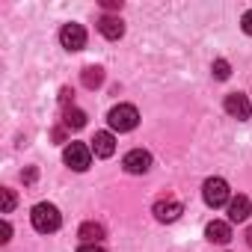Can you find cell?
<instances>
[{"label":"cell","instance_id":"6da1fadb","mask_svg":"<svg viewBox=\"0 0 252 252\" xmlns=\"http://www.w3.org/2000/svg\"><path fill=\"white\" fill-rule=\"evenodd\" d=\"M30 220H33V228L42 231V234H51V231H57V228L63 225V217H60L57 205H51V202H39V205L33 208Z\"/></svg>","mask_w":252,"mask_h":252},{"label":"cell","instance_id":"7a4b0ae2","mask_svg":"<svg viewBox=\"0 0 252 252\" xmlns=\"http://www.w3.org/2000/svg\"><path fill=\"white\" fill-rule=\"evenodd\" d=\"M107 122H110V128H113V131L125 134V131H134L137 125H140V113H137L134 104H119V107L110 110Z\"/></svg>","mask_w":252,"mask_h":252},{"label":"cell","instance_id":"3957f363","mask_svg":"<svg viewBox=\"0 0 252 252\" xmlns=\"http://www.w3.org/2000/svg\"><path fill=\"white\" fill-rule=\"evenodd\" d=\"M63 160H65L68 169L83 172V169H89V163H92V146H86V143H68L65 152H63Z\"/></svg>","mask_w":252,"mask_h":252},{"label":"cell","instance_id":"277c9868","mask_svg":"<svg viewBox=\"0 0 252 252\" xmlns=\"http://www.w3.org/2000/svg\"><path fill=\"white\" fill-rule=\"evenodd\" d=\"M202 196L211 208H222L225 202H231V193H228V184L225 178H208L205 187H202Z\"/></svg>","mask_w":252,"mask_h":252},{"label":"cell","instance_id":"5b68a950","mask_svg":"<svg viewBox=\"0 0 252 252\" xmlns=\"http://www.w3.org/2000/svg\"><path fill=\"white\" fill-rule=\"evenodd\" d=\"M122 166H125V172H131V175H143V172L152 169V155L146 149H131L128 155H125Z\"/></svg>","mask_w":252,"mask_h":252},{"label":"cell","instance_id":"8992f818","mask_svg":"<svg viewBox=\"0 0 252 252\" xmlns=\"http://www.w3.org/2000/svg\"><path fill=\"white\" fill-rule=\"evenodd\" d=\"M60 42L65 51H80V48H86V30L80 24H65L60 30Z\"/></svg>","mask_w":252,"mask_h":252},{"label":"cell","instance_id":"52a82bcc","mask_svg":"<svg viewBox=\"0 0 252 252\" xmlns=\"http://www.w3.org/2000/svg\"><path fill=\"white\" fill-rule=\"evenodd\" d=\"M225 113H228L231 119H237V122H246L249 113H252L249 98H246L243 92H231V95H225Z\"/></svg>","mask_w":252,"mask_h":252},{"label":"cell","instance_id":"ba28073f","mask_svg":"<svg viewBox=\"0 0 252 252\" xmlns=\"http://www.w3.org/2000/svg\"><path fill=\"white\" fill-rule=\"evenodd\" d=\"M181 202L178 199H172V196H166V199H158L155 202V217L160 220V222H175L178 217H181Z\"/></svg>","mask_w":252,"mask_h":252},{"label":"cell","instance_id":"9c48e42d","mask_svg":"<svg viewBox=\"0 0 252 252\" xmlns=\"http://www.w3.org/2000/svg\"><path fill=\"white\" fill-rule=\"evenodd\" d=\"M98 30H101V36L110 39V42H116V39L125 36V24H122V18H113V15H104V18L98 21Z\"/></svg>","mask_w":252,"mask_h":252},{"label":"cell","instance_id":"30bf717a","mask_svg":"<svg viewBox=\"0 0 252 252\" xmlns=\"http://www.w3.org/2000/svg\"><path fill=\"white\" fill-rule=\"evenodd\" d=\"M249 214H252V202L246 196H234L228 202V220L231 222H243V220H249Z\"/></svg>","mask_w":252,"mask_h":252},{"label":"cell","instance_id":"8fae6325","mask_svg":"<svg viewBox=\"0 0 252 252\" xmlns=\"http://www.w3.org/2000/svg\"><path fill=\"white\" fill-rule=\"evenodd\" d=\"M205 237H208L211 243H228V240H231V225L222 222V220H214V222H208Z\"/></svg>","mask_w":252,"mask_h":252},{"label":"cell","instance_id":"7c38bea8","mask_svg":"<svg viewBox=\"0 0 252 252\" xmlns=\"http://www.w3.org/2000/svg\"><path fill=\"white\" fill-rule=\"evenodd\" d=\"M113 152H116V140H113V134L98 131L95 140H92V155H98V158H110Z\"/></svg>","mask_w":252,"mask_h":252},{"label":"cell","instance_id":"4fadbf2b","mask_svg":"<svg viewBox=\"0 0 252 252\" xmlns=\"http://www.w3.org/2000/svg\"><path fill=\"white\" fill-rule=\"evenodd\" d=\"M77 234L83 237V243H98V240L104 237V225H101V222H83Z\"/></svg>","mask_w":252,"mask_h":252},{"label":"cell","instance_id":"5bb4252c","mask_svg":"<svg viewBox=\"0 0 252 252\" xmlns=\"http://www.w3.org/2000/svg\"><path fill=\"white\" fill-rule=\"evenodd\" d=\"M101 83H104V68H101V65H86V68H83V86L95 89V86H101Z\"/></svg>","mask_w":252,"mask_h":252},{"label":"cell","instance_id":"9a60e30c","mask_svg":"<svg viewBox=\"0 0 252 252\" xmlns=\"http://www.w3.org/2000/svg\"><path fill=\"white\" fill-rule=\"evenodd\" d=\"M63 122H65V128H74V131H77V128H83V125H86V113L77 110V107H68Z\"/></svg>","mask_w":252,"mask_h":252},{"label":"cell","instance_id":"2e32d148","mask_svg":"<svg viewBox=\"0 0 252 252\" xmlns=\"http://www.w3.org/2000/svg\"><path fill=\"white\" fill-rule=\"evenodd\" d=\"M211 71H214V77H217V80H228V74H231V65H228L225 60H217V63L211 65Z\"/></svg>","mask_w":252,"mask_h":252},{"label":"cell","instance_id":"e0dca14e","mask_svg":"<svg viewBox=\"0 0 252 252\" xmlns=\"http://www.w3.org/2000/svg\"><path fill=\"white\" fill-rule=\"evenodd\" d=\"M0 199H3V208H0V211H3V214H12V208H15V193H12L9 187H3V190H0Z\"/></svg>","mask_w":252,"mask_h":252},{"label":"cell","instance_id":"ac0fdd59","mask_svg":"<svg viewBox=\"0 0 252 252\" xmlns=\"http://www.w3.org/2000/svg\"><path fill=\"white\" fill-rule=\"evenodd\" d=\"M240 27H243V33H246V36H252V9L240 18Z\"/></svg>","mask_w":252,"mask_h":252},{"label":"cell","instance_id":"d6986e66","mask_svg":"<svg viewBox=\"0 0 252 252\" xmlns=\"http://www.w3.org/2000/svg\"><path fill=\"white\" fill-rule=\"evenodd\" d=\"M77 252H107V249H104L101 243H83V246H80Z\"/></svg>","mask_w":252,"mask_h":252},{"label":"cell","instance_id":"ffe728a7","mask_svg":"<svg viewBox=\"0 0 252 252\" xmlns=\"http://www.w3.org/2000/svg\"><path fill=\"white\" fill-rule=\"evenodd\" d=\"M104 9H122V0H104Z\"/></svg>","mask_w":252,"mask_h":252},{"label":"cell","instance_id":"44dd1931","mask_svg":"<svg viewBox=\"0 0 252 252\" xmlns=\"http://www.w3.org/2000/svg\"><path fill=\"white\" fill-rule=\"evenodd\" d=\"M21 178H24V184H30V181H36V169H27V172H21Z\"/></svg>","mask_w":252,"mask_h":252},{"label":"cell","instance_id":"7402d4cb","mask_svg":"<svg viewBox=\"0 0 252 252\" xmlns=\"http://www.w3.org/2000/svg\"><path fill=\"white\" fill-rule=\"evenodd\" d=\"M9 234H12V225H9V222H3V237H0V240L6 243V240H9Z\"/></svg>","mask_w":252,"mask_h":252},{"label":"cell","instance_id":"603a6c76","mask_svg":"<svg viewBox=\"0 0 252 252\" xmlns=\"http://www.w3.org/2000/svg\"><path fill=\"white\" fill-rule=\"evenodd\" d=\"M71 95H74L71 89H63V104H68V101H71Z\"/></svg>","mask_w":252,"mask_h":252},{"label":"cell","instance_id":"cb8c5ba5","mask_svg":"<svg viewBox=\"0 0 252 252\" xmlns=\"http://www.w3.org/2000/svg\"><path fill=\"white\" fill-rule=\"evenodd\" d=\"M246 243H249V246H252V225H249V228H246Z\"/></svg>","mask_w":252,"mask_h":252}]
</instances>
